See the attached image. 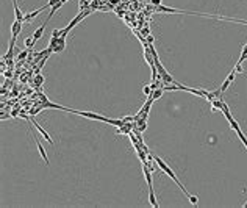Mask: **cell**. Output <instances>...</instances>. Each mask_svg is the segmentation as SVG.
Instances as JSON below:
<instances>
[{"mask_svg":"<svg viewBox=\"0 0 247 208\" xmlns=\"http://www.w3.org/2000/svg\"><path fill=\"white\" fill-rule=\"evenodd\" d=\"M153 158H155V161H156V164H158V166H160V167H161V169H163V171H164V172H166V174H168V175H169V177H171V179L174 180V182H175V183H177V186H178V188H180V189H182V191H183V193H185V196H186V197H189V196H191V194H189V193H188V191H186V189H185V186H183V185H182V182H180V180H178V179H177V175H175V174H174V171H172V169H171V167H169V166H168V164H166L164 161H163V160H161V158H160V157H153Z\"/></svg>","mask_w":247,"mask_h":208,"instance_id":"1","label":"cell"},{"mask_svg":"<svg viewBox=\"0 0 247 208\" xmlns=\"http://www.w3.org/2000/svg\"><path fill=\"white\" fill-rule=\"evenodd\" d=\"M13 6H14V16H16V21H21L25 23V14L21 11V8H19L17 5V0H13Z\"/></svg>","mask_w":247,"mask_h":208,"instance_id":"2","label":"cell"},{"mask_svg":"<svg viewBox=\"0 0 247 208\" xmlns=\"http://www.w3.org/2000/svg\"><path fill=\"white\" fill-rule=\"evenodd\" d=\"M45 8H50V6L47 5V3H45L44 6H41L39 9H35V11H31V13H28V14H25V22H28V21H31V19H35L36 16H39V14H41V13L44 11Z\"/></svg>","mask_w":247,"mask_h":208,"instance_id":"3","label":"cell"},{"mask_svg":"<svg viewBox=\"0 0 247 208\" xmlns=\"http://www.w3.org/2000/svg\"><path fill=\"white\" fill-rule=\"evenodd\" d=\"M33 125H35V128H36V130H38V132H39V133H41V135H42V136H44V138H45V139H47V141H49V142H50V144H53V141H52V138H50V135H49V133H47V132H45V130H44V128H42V127H41V125H39V124H38V122H36V120H33Z\"/></svg>","mask_w":247,"mask_h":208,"instance_id":"4","label":"cell"},{"mask_svg":"<svg viewBox=\"0 0 247 208\" xmlns=\"http://www.w3.org/2000/svg\"><path fill=\"white\" fill-rule=\"evenodd\" d=\"M45 25H47V23L44 22L41 27H39V28H36V30H35V33H33V39H35V42L38 41V39H41V38H42V35H44V30H45Z\"/></svg>","mask_w":247,"mask_h":208,"instance_id":"5","label":"cell"},{"mask_svg":"<svg viewBox=\"0 0 247 208\" xmlns=\"http://www.w3.org/2000/svg\"><path fill=\"white\" fill-rule=\"evenodd\" d=\"M64 49H66V38H63V36H61L59 41H58V44H56L55 49H53V52H55V53H61Z\"/></svg>","mask_w":247,"mask_h":208,"instance_id":"6","label":"cell"},{"mask_svg":"<svg viewBox=\"0 0 247 208\" xmlns=\"http://www.w3.org/2000/svg\"><path fill=\"white\" fill-rule=\"evenodd\" d=\"M36 146H38V150H39V153H41V157H42V160L45 161V164H49V157H47V153H45V149L42 147V144L39 142L38 139H36Z\"/></svg>","mask_w":247,"mask_h":208,"instance_id":"7","label":"cell"},{"mask_svg":"<svg viewBox=\"0 0 247 208\" xmlns=\"http://www.w3.org/2000/svg\"><path fill=\"white\" fill-rule=\"evenodd\" d=\"M163 92H164V89H163V88H156V89H153V92L150 94L149 97H152L153 100H156V99H160V97L163 96Z\"/></svg>","mask_w":247,"mask_h":208,"instance_id":"8","label":"cell"},{"mask_svg":"<svg viewBox=\"0 0 247 208\" xmlns=\"http://www.w3.org/2000/svg\"><path fill=\"white\" fill-rule=\"evenodd\" d=\"M42 82H44V77H42L41 74H36V77H35V85H36V88H41Z\"/></svg>","mask_w":247,"mask_h":208,"instance_id":"9","label":"cell"},{"mask_svg":"<svg viewBox=\"0 0 247 208\" xmlns=\"http://www.w3.org/2000/svg\"><path fill=\"white\" fill-rule=\"evenodd\" d=\"M24 44H25V49H31L36 42H35V39H33V36H30V38H27L24 41Z\"/></svg>","mask_w":247,"mask_h":208,"instance_id":"10","label":"cell"},{"mask_svg":"<svg viewBox=\"0 0 247 208\" xmlns=\"http://www.w3.org/2000/svg\"><path fill=\"white\" fill-rule=\"evenodd\" d=\"M232 80H228V78H225V80H224V83H222V86H221V88H219V89H221V92H225L227 91V89H228V86L230 85H232Z\"/></svg>","mask_w":247,"mask_h":208,"instance_id":"11","label":"cell"},{"mask_svg":"<svg viewBox=\"0 0 247 208\" xmlns=\"http://www.w3.org/2000/svg\"><path fill=\"white\" fill-rule=\"evenodd\" d=\"M142 91H144V94L149 97L150 94L153 92V89H152V86H150V85H144V86H142Z\"/></svg>","mask_w":247,"mask_h":208,"instance_id":"12","label":"cell"},{"mask_svg":"<svg viewBox=\"0 0 247 208\" xmlns=\"http://www.w3.org/2000/svg\"><path fill=\"white\" fill-rule=\"evenodd\" d=\"M188 200H189V202L192 203V205H197V203H199V199H197V196H192V194H191V196L188 197Z\"/></svg>","mask_w":247,"mask_h":208,"instance_id":"13","label":"cell"},{"mask_svg":"<svg viewBox=\"0 0 247 208\" xmlns=\"http://www.w3.org/2000/svg\"><path fill=\"white\" fill-rule=\"evenodd\" d=\"M28 52H30V49H25V50H22V52H21V53H19V55H17V58H19V60H24L25 56L28 55Z\"/></svg>","mask_w":247,"mask_h":208,"instance_id":"14","label":"cell"},{"mask_svg":"<svg viewBox=\"0 0 247 208\" xmlns=\"http://www.w3.org/2000/svg\"><path fill=\"white\" fill-rule=\"evenodd\" d=\"M89 6V2L86 0H80V11H83V8H88Z\"/></svg>","mask_w":247,"mask_h":208,"instance_id":"15","label":"cell"},{"mask_svg":"<svg viewBox=\"0 0 247 208\" xmlns=\"http://www.w3.org/2000/svg\"><path fill=\"white\" fill-rule=\"evenodd\" d=\"M152 2V5L153 6H158V5H161V0H150Z\"/></svg>","mask_w":247,"mask_h":208,"instance_id":"16","label":"cell"},{"mask_svg":"<svg viewBox=\"0 0 247 208\" xmlns=\"http://www.w3.org/2000/svg\"><path fill=\"white\" fill-rule=\"evenodd\" d=\"M147 42H149V44H153V36L152 35L147 36Z\"/></svg>","mask_w":247,"mask_h":208,"instance_id":"17","label":"cell"},{"mask_svg":"<svg viewBox=\"0 0 247 208\" xmlns=\"http://www.w3.org/2000/svg\"><path fill=\"white\" fill-rule=\"evenodd\" d=\"M61 2H63V3H66V2H67V0H61Z\"/></svg>","mask_w":247,"mask_h":208,"instance_id":"18","label":"cell"}]
</instances>
